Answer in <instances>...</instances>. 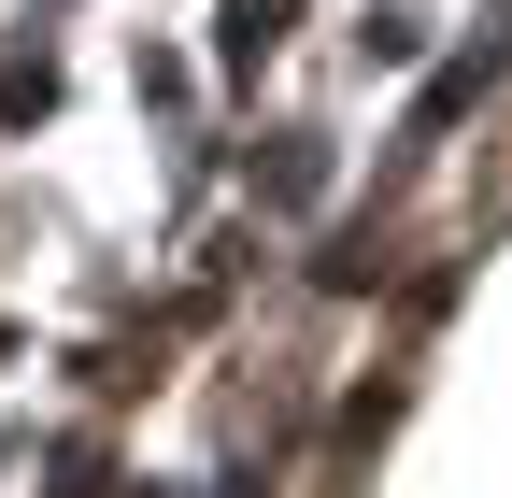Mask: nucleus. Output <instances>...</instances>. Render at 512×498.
Returning a JSON list of instances; mask_svg holds the SVG:
<instances>
[{"label":"nucleus","instance_id":"1","mask_svg":"<svg viewBox=\"0 0 512 498\" xmlns=\"http://www.w3.org/2000/svg\"><path fill=\"white\" fill-rule=\"evenodd\" d=\"M285 15H299V0H228V72H256V57L285 43Z\"/></svg>","mask_w":512,"mask_h":498}]
</instances>
